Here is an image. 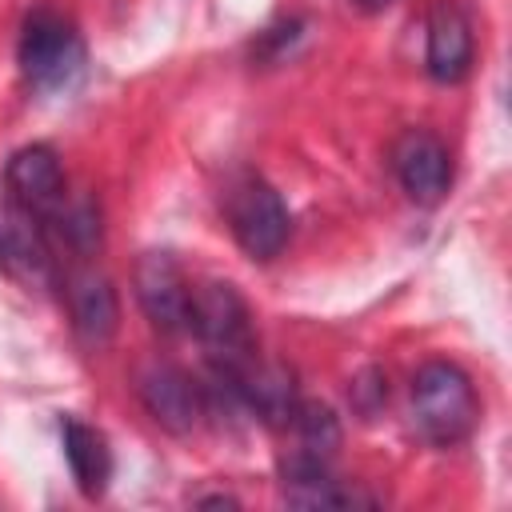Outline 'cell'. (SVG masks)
I'll use <instances>...</instances> for the list:
<instances>
[{"mask_svg": "<svg viewBox=\"0 0 512 512\" xmlns=\"http://www.w3.org/2000/svg\"><path fill=\"white\" fill-rule=\"evenodd\" d=\"M476 416H480V404L464 368L448 360H428L412 376V420L424 440L452 448L476 428Z\"/></svg>", "mask_w": 512, "mask_h": 512, "instance_id": "1", "label": "cell"}, {"mask_svg": "<svg viewBox=\"0 0 512 512\" xmlns=\"http://www.w3.org/2000/svg\"><path fill=\"white\" fill-rule=\"evenodd\" d=\"M188 328L200 336V344H204L208 356L216 360V372H224V376L240 372V368L256 356L248 304L240 300V292H236L232 284L208 280V284L192 288Z\"/></svg>", "mask_w": 512, "mask_h": 512, "instance_id": "2", "label": "cell"}, {"mask_svg": "<svg viewBox=\"0 0 512 512\" xmlns=\"http://www.w3.org/2000/svg\"><path fill=\"white\" fill-rule=\"evenodd\" d=\"M228 228L252 260H272L292 232V216L272 184H264L260 176H244L228 192Z\"/></svg>", "mask_w": 512, "mask_h": 512, "instance_id": "3", "label": "cell"}, {"mask_svg": "<svg viewBox=\"0 0 512 512\" xmlns=\"http://www.w3.org/2000/svg\"><path fill=\"white\" fill-rule=\"evenodd\" d=\"M20 64H24V76L40 88L68 84L84 64L76 28L64 16H56L52 8H36L20 32Z\"/></svg>", "mask_w": 512, "mask_h": 512, "instance_id": "4", "label": "cell"}, {"mask_svg": "<svg viewBox=\"0 0 512 512\" xmlns=\"http://www.w3.org/2000/svg\"><path fill=\"white\" fill-rule=\"evenodd\" d=\"M0 272L24 288H52L56 284V264H52L44 228L20 204L0 208Z\"/></svg>", "mask_w": 512, "mask_h": 512, "instance_id": "5", "label": "cell"}, {"mask_svg": "<svg viewBox=\"0 0 512 512\" xmlns=\"http://www.w3.org/2000/svg\"><path fill=\"white\" fill-rule=\"evenodd\" d=\"M4 184L12 192V204L32 212L36 220H48L68 200L64 168H60V160L48 144H28V148L12 152L8 168H4Z\"/></svg>", "mask_w": 512, "mask_h": 512, "instance_id": "6", "label": "cell"}, {"mask_svg": "<svg viewBox=\"0 0 512 512\" xmlns=\"http://www.w3.org/2000/svg\"><path fill=\"white\" fill-rule=\"evenodd\" d=\"M136 300L160 332H184L188 328L192 288H188L184 272L176 268V260L168 252H144L140 256V264H136Z\"/></svg>", "mask_w": 512, "mask_h": 512, "instance_id": "7", "label": "cell"}, {"mask_svg": "<svg viewBox=\"0 0 512 512\" xmlns=\"http://www.w3.org/2000/svg\"><path fill=\"white\" fill-rule=\"evenodd\" d=\"M392 168H396V180L400 188L416 200V204H436L448 184H452V160H448V148L432 136V132H404L392 148Z\"/></svg>", "mask_w": 512, "mask_h": 512, "instance_id": "8", "label": "cell"}, {"mask_svg": "<svg viewBox=\"0 0 512 512\" xmlns=\"http://www.w3.org/2000/svg\"><path fill=\"white\" fill-rule=\"evenodd\" d=\"M136 392L148 416L168 432H188L200 416V392L176 364H160V360L144 364L136 376Z\"/></svg>", "mask_w": 512, "mask_h": 512, "instance_id": "9", "label": "cell"}, {"mask_svg": "<svg viewBox=\"0 0 512 512\" xmlns=\"http://www.w3.org/2000/svg\"><path fill=\"white\" fill-rule=\"evenodd\" d=\"M68 308H72V328L88 348H104L120 328L116 288L96 268H80L68 276Z\"/></svg>", "mask_w": 512, "mask_h": 512, "instance_id": "10", "label": "cell"}, {"mask_svg": "<svg viewBox=\"0 0 512 512\" xmlns=\"http://www.w3.org/2000/svg\"><path fill=\"white\" fill-rule=\"evenodd\" d=\"M216 376H224V372H216ZM224 380L232 384V392H236L264 424H272V428L292 424V412H296L300 396H296V380H292V372H288L284 364H260V360L252 356L240 372H232V376H224Z\"/></svg>", "mask_w": 512, "mask_h": 512, "instance_id": "11", "label": "cell"}, {"mask_svg": "<svg viewBox=\"0 0 512 512\" xmlns=\"http://www.w3.org/2000/svg\"><path fill=\"white\" fill-rule=\"evenodd\" d=\"M424 64H428V76L440 80V84H456L472 68V24H468L460 4L440 0L432 8Z\"/></svg>", "mask_w": 512, "mask_h": 512, "instance_id": "12", "label": "cell"}, {"mask_svg": "<svg viewBox=\"0 0 512 512\" xmlns=\"http://www.w3.org/2000/svg\"><path fill=\"white\" fill-rule=\"evenodd\" d=\"M60 436H64V456H68V468L80 484L84 496H100L104 484H108V472H112V452L104 444V436L80 420H64L60 424Z\"/></svg>", "mask_w": 512, "mask_h": 512, "instance_id": "13", "label": "cell"}, {"mask_svg": "<svg viewBox=\"0 0 512 512\" xmlns=\"http://www.w3.org/2000/svg\"><path fill=\"white\" fill-rule=\"evenodd\" d=\"M292 428H296V440H300L296 452H304V456L328 460V456L336 452V444H340V420H336L332 408H324V404L300 400L296 412H292Z\"/></svg>", "mask_w": 512, "mask_h": 512, "instance_id": "14", "label": "cell"}, {"mask_svg": "<svg viewBox=\"0 0 512 512\" xmlns=\"http://www.w3.org/2000/svg\"><path fill=\"white\" fill-rule=\"evenodd\" d=\"M360 8H384V4H392V0H356Z\"/></svg>", "mask_w": 512, "mask_h": 512, "instance_id": "15", "label": "cell"}]
</instances>
